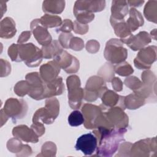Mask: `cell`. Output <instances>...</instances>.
Returning <instances> with one entry per match:
<instances>
[{
  "label": "cell",
  "mask_w": 157,
  "mask_h": 157,
  "mask_svg": "<svg viewBox=\"0 0 157 157\" xmlns=\"http://www.w3.org/2000/svg\"><path fill=\"white\" fill-rule=\"evenodd\" d=\"M126 128H107L98 127L93 131L96 136L98 146L96 155L100 156H112L118 149L121 141H124V135Z\"/></svg>",
  "instance_id": "6da1fadb"
},
{
  "label": "cell",
  "mask_w": 157,
  "mask_h": 157,
  "mask_svg": "<svg viewBox=\"0 0 157 157\" xmlns=\"http://www.w3.org/2000/svg\"><path fill=\"white\" fill-rule=\"evenodd\" d=\"M8 55L12 61H24L28 67H37L42 61V50L33 43L12 44L8 49Z\"/></svg>",
  "instance_id": "7a4b0ae2"
},
{
  "label": "cell",
  "mask_w": 157,
  "mask_h": 157,
  "mask_svg": "<svg viewBox=\"0 0 157 157\" xmlns=\"http://www.w3.org/2000/svg\"><path fill=\"white\" fill-rule=\"evenodd\" d=\"M59 112V104L55 98H47L45 107L39 109L34 114L33 123L40 122L45 124H52L54 122Z\"/></svg>",
  "instance_id": "3957f363"
},
{
  "label": "cell",
  "mask_w": 157,
  "mask_h": 157,
  "mask_svg": "<svg viewBox=\"0 0 157 157\" xmlns=\"http://www.w3.org/2000/svg\"><path fill=\"white\" fill-rule=\"evenodd\" d=\"M105 58L112 64H119L125 61L128 51L123 43L117 39H111L107 42L104 52Z\"/></svg>",
  "instance_id": "277c9868"
},
{
  "label": "cell",
  "mask_w": 157,
  "mask_h": 157,
  "mask_svg": "<svg viewBox=\"0 0 157 157\" xmlns=\"http://www.w3.org/2000/svg\"><path fill=\"white\" fill-rule=\"evenodd\" d=\"M105 113L109 122L117 128H126L128 126V117L124 110L119 106L109 107L101 104L99 105Z\"/></svg>",
  "instance_id": "5b68a950"
},
{
  "label": "cell",
  "mask_w": 157,
  "mask_h": 157,
  "mask_svg": "<svg viewBox=\"0 0 157 157\" xmlns=\"http://www.w3.org/2000/svg\"><path fill=\"white\" fill-rule=\"evenodd\" d=\"M4 113L12 118V121L15 123L18 119L22 118L26 114L28 105L23 99H18L15 98L8 99L2 109Z\"/></svg>",
  "instance_id": "8992f818"
},
{
  "label": "cell",
  "mask_w": 157,
  "mask_h": 157,
  "mask_svg": "<svg viewBox=\"0 0 157 157\" xmlns=\"http://www.w3.org/2000/svg\"><path fill=\"white\" fill-rule=\"evenodd\" d=\"M25 78L30 86L28 95L36 100L45 98L46 83L42 79L40 74L36 72H31L28 74Z\"/></svg>",
  "instance_id": "52a82bcc"
},
{
  "label": "cell",
  "mask_w": 157,
  "mask_h": 157,
  "mask_svg": "<svg viewBox=\"0 0 157 157\" xmlns=\"http://www.w3.org/2000/svg\"><path fill=\"white\" fill-rule=\"evenodd\" d=\"M156 153V137L140 140L132 144L129 156H150Z\"/></svg>",
  "instance_id": "ba28073f"
},
{
  "label": "cell",
  "mask_w": 157,
  "mask_h": 157,
  "mask_svg": "<svg viewBox=\"0 0 157 157\" xmlns=\"http://www.w3.org/2000/svg\"><path fill=\"white\" fill-rule=\"evenodd\" d=\"M156 59V47L150 45L140 50L134 60V63L139 69H148Z\"/></svg>",
  "instance_id": "9c48e42d"
},
{
  "label": "cell",
  "mask_w": 157,
  "mask_h": 157,
  "mask_svg": "<svg viewBox=\"0 0 157 157\" xmlns=\"http://www.w3.org/2000/svg\"><path fill=\"white\" fill-rule=\"evenodd\" d=\"M53 60L60 68L64 69L68 74L75 73L79 69L80 64L78 60L65 50H63L53 58Z\"/></svg>",
  "instance_id": "30bf717a"
},
{
  "label": "cell",
  "mask_w": 157,
  "mask_h": 157,
  "mask_svg": "<svg viewBox=\"0 0 157 157\" xmlns=\"http://www.w3.org/2000/svg\"><path fill=\"white\" fill-rule=\"evenodd\" d=\"M98 140L93 133H87L80 136L77 140L75 148L76 150H80L87 156L91 155L96 150Z\"/></svg>",
  "instance_id": "8fae6325"
},
{
  "label": "cell",
  "mask_w": 157,
  "mask_h": 157,
  "mask_svg": "<svg viewBox=\"0 0 157 157\" xmlns=\"http://www.w3.org/2000/svg\"><path fill=\"white\" fill-rule=\"evenodd\" d=\"M105 6L104 1H77L74 7L75 15L82 13L91 14L102 11Z\"/></svg>",
  "instance_id": "7c38bea8"
},
{
  "label": "cell",
  "mask_w": 157,
  "mask_h": 157,
  "mask_svg": "<svg viewBox=\"0 0 157 157\" xmlns=\"http://www.w3.org/2000/svg\"><path fill=\"white\" fill-rule=\"evenodd\" d=\"M84 126L86 129H95V123L100 113V107L91 104H85L82 108Z\"/></svg>",
  "instance_id": "4fadbf2b"
},
{
  "label": "cell",
  "mask_w": 157,
  "mask_h": 157,
  "mask_svg": "<svg viewBox=\"0 0 157 157\" xmlns=\"http://www.w3.org/2000/svg\"><path fill=\"white\" fill-rule=\"evenodd\" d=\"M30 27L35 39L39 44L42 46H46L52 42V39L50 34L47 28L41 25L39 19L33 20L31 23Z\"/></svg>",
  "instance_id": "5bb4252c"
},
{
  "label": "cell",
  "mask_w": 157,
  "mask_h": 157,
  "mask_svg": "<svg viewBox=\"0 0 157 157\" xmlns=\"http://www.w3.org/2000/svg\"><path fill=\"white\" fill-rule=\"evenodd\" d=\"M151 41L150 35L146 31H141L136 36L131 35L123 44H126L131 50L137 51L143 48Z\"/></svg>",
  "instance_id": "9a60e30c"
},
{
  "label": "cell",
  "mask_w": 157,
  "mask_h": 157,
  "mask_svg": "<svg viewBox=\"0 0 157 157\" xmlns=\"http://www.w3.org/2000/svg\"><path fill=\"white\" fill-rule=\"evenodd\" d=\"M60 67L53 60L42 65L40 67V76L46 83L52 82L58 77Z\"/></svg>",
  "instance_id": "2e32d148"
},
{
  "label": "cell",
  "mask_w": 157,
  "mask_h": 157,
  "mask_svg": "<svg viewBox=\"0 0 157 157\" xmlns=\"http://www.w3.org/2000/svg\"><path fill=\"white\" fill-rule=\"evenodd\" d=\"M12 134L15 137L26 142L37 143L39 140L38 136L26 125H19L13 128Z\"/></svg>",
  "instance_id": "e0dca14e"
},
{
  "label": "cell",
  "mask_w": 157,
  "mask_h": 157,
  "mask_svg": "<svg viewBox=\"0 0 157 157\" xmlns=\"http://www.w3.org/2000/svg\"><path fill=\"white\" fill-rule=\"evenodd\" d=\"M100 98H101L102 104L107 107L119 106L123 110L126 109L124 104V96H121L112 90L107 89L102 93Z\"/></svg>",
  "instance_id": "ac0fdd59"
},
{
  "label": "cell",
  "mask_w": 157,
  "mask_h": 157,
  "mask_svg": "<svg viewBox=\"0 0 157 157\" xmlns=\"http://www.w3.org/2000/svg\"><path fill=\"white\" fill-rule=\"evenodd\" d=\"M112 15L110 19L120 21L124 20V17L128 13V6L126 1H113L111 7Z\"/></svg>",
  "instance_id": "d6986e66"
},
{
  "label": "cell",
  "mask_w": 157,
  "mask_h": 157,
  "mask_svg": "<svg viewBox=\"0 0 157 157\" xmlns=\"http://www.w3.org/2000/svg\"><path fill=\"white\" fill-rule=\"evenodd\" d=\"M7 149L12 153L17 154L21 153L20 156H29L32 153L31 147L28 145H23L21 142L16 137L10 139L7 143Z\"/></svg>",
  "instance_id": "ffe728a7"
},
{
  "label": "cell",
  "mask_w": 157,
  "mask_h": 157,
  "mask_svg": "<svg viewBox=\"0 0 157 157\" xmlns=\"http://www.w3.org/2000/svg\"><path fill=\"white\" fill-rule=\"evenodd\" d=\"M110 21L112 26L114 29L115 34L120 37V40L123 43L132 35V33L129 30L124 20L117 21L110 19Z\"/></svg>",
  "instance_id": "44dd1931"
},
{
  "label": "cell",
  "mask_w": 157,
  "mask_h": 157,
  "mask_svg": "<svg viewBox=\"0 0 157 157\" xmlns=\"http://www.w3.org/2000/svg\"><path fill=\"white\" fill-rule=\"evenodd\" d=\"M64 91V85L63 83V79L61 77H58L54 80L46 83L45 98L60 95Z\"/></svg>",
  "instance_id": "7402d4cb"
},
{
  "label": "cell",
  "mask_w": 157,
  "mask_h": 157,
  "mask_svg": "<svg viewBox=\"0 0 157 157\" xmlns=\"http://www.w3.org/2000/svg\"><path fill=\"white\" fill-rule=\"evenodd\" d=\"M17 33L15 23L12 18L6 17L1 21L0 36L1 38L10 39Z\"/></svg>",
  "instance_id": "603a6c76"
},
{
  "label": "cell",
  "mask_w": 157,
  "mask_h": 157,
  "mask_svg": "<svg viewBox=\"0 0 157 157\" xmlns=\"http://www.w3.org/2000/svg\"><path fill=\"white\" fill-rule=\"evenodd\" d=\"M83 98L84 90L80 87L68 90L69 104L72 109H77L80 107Z\"/></svg>",
  "instance_id": "cb8c5ba5"
},
{
  "label": "cell",
  "mask_w": 157,
  "mask_h": 157,
  "mask_svg": "<svg viewBox=\"0 0 157 157\" xmlns=\"http://www.w3.org/2000/svg\"><path fill=\"white\" fill-rule=\"evenodd\" d=\"M126 23L132 33L137 29L140 26H143L144 21L141 13L132 7L129 10V17Z\"/></svg>",
  "instance_id": "d4e9b609"
},
{
  "label": "cell",
  "mask_w": 157,
  "mask_h": 157,
  "mask_svg": "<svg viewBox=\"0 0 157 157\" xmlns=\"http://www.w3.org/2000/svg\"><path fill=\"white\" fill-rule=\"evenodd\" d=\"M41 50L43 58L45 59H51L54 58L58 54H59L63 50V47L58 40H54L48 45L43 46Z\"/></svg>",
  "instance_id": "484cf974"
},
{
  "label": "cell",
  "mask_w": 157,
  "mask_h": 157,
  "mask_svg": "<svg viewBox=\"0 0 157 157\" xmlns=\"http://www.w3.org/2000/svg\"><path fill=\"white\" fill-rule=\"evenodd\" d=\"M64 6V1H45L43 2L42 10L45 13L59 14L63 11Z\"/></svg>",
  "instance_id": "4316f807"
},
{
  "label": "cell",
  "mask_w": 157,
  "mask_h": 157,
  "mask_svg": "<svg viewBox=\"0 0 157 157\" xmlns=\"http://www.w3.org/2000/svg\"><path fill=\"white\" fill-rule=\"evenodd\" d=\"M146 100L137 93H132L124 96V104L125 108L129 109H136L144 105Z\"/></svg>",
  "instance_id": "83f0119b"
},
{
  "label": "cell",
  "mask_w": 157,
  "mask_h": 157,
  "mask_svg": "<svg viewBox=\"0 0 157 157\" xmlns=\"http://www.w3.org/2000/svg\"><path fill=\"white\" fill-rule=\"evenodd\" d=\"M40 23L45 28L60 26L63 23L61 18L58 15L45 14L39 19Z\"/></svg>",
  "instance_id": "f1b7e54d"
},
{
  "label": "cell",
  "mask_w": 157,
  "mask_h": 157,
  "mask_svg": "<svg viewBox=\"0 0 157 157\" xmlns=\"http://www.w3.org/2000/svg\"><path fill=\"white\" fill-rule=\"evenodd\" d=\"M156 1H149L144 8L145 18L150 21L156 23Z\"/></svg>",
  "instance_id": "f546056e"
},
{
  "label": "cell",
  "mask_w": 157,
  "mask_h": 157,
  "mask_svg": "<svg viewBox=\"0 0 157 157\" xmlns=\"http://www.w3.org/2000/svg\"><path fill=\"white\" fill-rule=\"evenodd\" d=\"M98 74L106 82H111L114 76L113 66L110 63H105L98 72Z\"/></svg>",
  "instance_id": "4dcf8cb0"
},
{
  "label": "cell",
  "mask_w": 157,
  "mask_h": 157,
  "mask_svg": "<svg viewBox=\"0 0 157 157\" xmlns=\"http://www.w3.org/2000/svg\"><path fill=\"white\" fill-rule=\"evenodd\" d=\"M113 69L115 72L121 76H128L134 72L131 66L125 61L115 65L113 66Z\"/></svg>",
  "instance_id": "1f68e13d"
},
{
  "label": "cell",
  "mask_w": 157,
  "mask_h": 157,
  "mask_svg": "<svg viewBox=\"0 0 157 157\" xmlns=\"http://www.w3.org/2000/svg\"><path fill=\"white\" fill-rule=\"evenodd\" d=\"M67 121L71 126H78L84 123L83 115L79 110H74L69 115Z\"/></svg>",
  "instance_id": "d6a6232c"
},
{
  "label": "cell",
  "mask_w": 157,
  "mask_h": 157,
  "mask_svg": "<svg viewBox=\"0 0 157 157\" xmlns=\"http://www.w3.org/2000/svg\"><path fill=\"white\" fill-rule=\"evenodd\" d=\"M56 153V147L52 142H46L42 147L41 153L37 156H55Z\"/></svg>",
  "instance_id": "836d02e7"
},
{
  "label": "cell",
  "mask_w": 157,
  "mask_h": 157,
  "mask_svg": "<svg viewBox=\"0 0 157 157\" xmlns=\"http://www.w3.org/2000/svg\"><path fill=\"white\" fill-rule=\"evenodd\" d=\"M30 90V86L28 82L25 80L18 82L14 86L15 93L19 96H24L26 94H28Z\"/></svg>",
  "instance_id": "e575fe53"
},
{
  "label": "cell",
  "mask_w": 157,
  "mask_h": 157,
  "mask_svg": "<svg viewBox=\"0 0 157 157\" xmlns=\"http://www.w3.org/2000/svg\"><path fill=\"white\" fill-rule=\"evenodd\" d=\"M124 83L128 87H129L131 90H133L134 92L139 90L142 86V82H140V80L135 76H131L127 77L124 80Z\"/></svg>",
  "instance_id": "d590c367"
},
{
  "label": "cell",
  "mask_w": 157,
  "mask_h": 157,
  "mask_svg": "<svg viewBox=\"0 0 157 157\" xmlns=\"http://www.w3.org/2000/svg\"><path fill=\"white\" fill-rule=\"evenodd\" d=\"M73 35L69 33H62L59 36V42L62 46V47L65 48H69V44L71 39L73 37Z\"/></svg>",
  "instance_id": "8d00e7d4"
},
{
  "label": "cell",
  "mask_w": 157,
  "mask_h": 157,
  "mask_svg": "<svg viewBox=\"0 0 157 157\" xmlns=\"http://www.w3.org/2000/svg\"><path fill=\"white\" fill-rule=\"evenodd\" d=\"M67 90H71L78 87H80V80L77 75H71L67 77L66 80Z\"/></svg>",
  "instance_id": "74e56055"
},
{
  "label": "cell",
  "mask_w": 157,
  "mask_h": 157,
  "mask_svg": "<svg viewBox=\"0 0 157 157\" xmlns=\"http://www.w3.org/2000/svg\"><path fill=\"white\" fill-rule=\"evenodd\" d=\"M73 30V23L69 19H65L63 21L61 25L56 29L57 33L63 32L64 33H69Z\"/></svg>",
  "instance_id": "f35d334b"
},
{
  "label": "cell",
  "mask_w": 157,
  "mask_h": 157,
  "mask_svg": "<svg viewBox=\"0 0 157 157\" xmlns=\"http://www.w3.org/2000/svg\"><path fill=\"white\" fill-rule=\"evenodd\" d=\"M84 47V42L83 41L78 37H73L69 44V48L75 50V51H79L81 50Z\"/></svg>",
  "instance_id": "ab89813d"
},
{
  "label": "cell",
  "mask_w": 157,
  "mask_h": 157,
  "mask_svg": "<svg viewBox=\"0 0 157 157\" xmlns=\"http://www.w3.org/2000/svg\"><path fill=\"white\" fill-rule=\"evenodd\" d=\"M88 29L89 27L87 25L80 23L77 20L74 22L73 30L77 34H79L81 35L85 34L88 32Z\"/></svg>",
  "instance_id": "60d3db41"
},
{
  "label": "cell",
  "mask_w": 157,
  "mask_h": 157,
  "mask_svg": "<svg viewBox=\"0 0 157 157\" xmlns=\"http://www.w3.org/2000/svg\"><path fill=\"white\" fill-rule=\"evenodd\" d=\"M99 47L100 45L98 41L95 40H91L87 42L86 45V49L88 52L91 53H94L99 51Z\"/></svg>",
  "instance_id": "b9f144b4"
},
{
  "label": "cell",
  "mask_w": 157,
  "mask_h": 157,
  "mask_svg": "<svg viewBox=\"0 0 157 157\" xmlns=\"http://www.w3.org/2000/svg\"><path fill=\"white\" fill-rule=\"evenodd\" d=\"M31 128L35 132V133L38 136V137H40L45 133V127L42 123H33L31 126Z\"/></svg>",
  "instance_id": "7bdbcfd3"
},
{
  "label": "cell",
  "mask_w": 157,
  "mask_h": 157,
  "mask_svg": "<svg viewBox=\"0 0 157 157\" xmlns=\"http://www.w3.org/2000/svg\"><path fill=\"white\" fill-rule=\"evenodd\" d=\"M132 144L130 143V142H123L120 146L119 147V153L117 154V156H118L120 153H122V154H121L120 156H129V155L128 154V152L129 153L130 152V149L131 147Z\"/></svg>",
  "instance_id": "ee69618b"
},
{
  "label": "cell",
  "mask_w": 157,
  "mask_h": 157,
  "mask_svg": "<svg viewBox=\"0 0 157 157\" xmlns=\"http://www.w3.org/2000/svg\"><path fill=\"white\" fill-rule=\"evenodd\" d=\"M112 85L113 89L117 91H120L123 89V83L118 77H115L112 80Z\"/></svg>",
  "instance_id": "f6af8a7d"
},
{
  "label": "cell",
  "mask_w": 157,
  "mask_h": 157,
  "mask_svg": "<svg viewBox=\"0 0 157 157\" xmlns=\"http://www.w3.org/2000/svg\"><path fill=\"white\" fill-rule=\"evenodd\" d=\"M31 33L30 31H24L18 37V40L17 41L18 43L22 44L23 42H25L27 41L31 37Z\"/></svg>",
  "instance_id": "bcb514c9"
},
{
  "label": "cell",
  "mask_w": 157,
  "mask_h": 157,
  "mask_svg": "<svg viewBox=\"0 0 157 157\" xmlns=\"http://www.w3.org/2000/svg\"><path fill=\"white\" fill-rule=\"evenodd\" d=\"M144 2V1H128L127 3L129 4L130 6H134V7H139L142 4H143Z\"/></svg>",
  "instance_id": "7dc6e473"
}]
</instances>
